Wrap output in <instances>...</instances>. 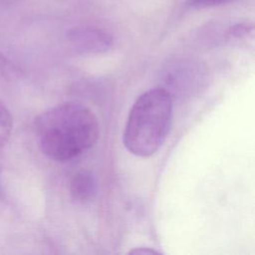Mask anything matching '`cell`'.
I'll use <instances>...</instances> for the list:
<instances>
[{
	"mask_svg": "<svg viewBox=\"0 0 255 255\" xmlns=\"http://www.w3.org/2000/svg\"><path fill=\"white\" fill-rule=\"evenodd\" d=\"M35 132L43 153L53 160L64 162L95 145L100 135V125L88 107L64 103L36 118Z\"/></svg>",
	"mask_w": 255,
	"mask_h": 255,
	"instance_id": "6da1fadb",
	"label": "cell"
},
{
	"mask_svg": "<svg viewBox=\"0 0 255 255\" xmlns=\"http://www.w3.org/2000/svg\"><path fill=\"white\" fill-rule=\"evenodd\" d=\"M172 122V97L163 88L143 93L133 104L125 127L126 148L137 156H150L166 139Z\"/></svg>",
	"mask_w": 255,
	"mask_h": 255,
	"instance_id": "7a4b0ae2",
	"label": "cell"
},
{
	"mask_svg": "<svg viewBox=\"0 0 255 255\" xmlns=\"http://www.w3.org/2000/svg\"><path fill=\"white\" fill-rule=\"evenodd\" d=\"M205 69L198 61L188 58L168 62L161 75L162 86L171 97H184L196 92L204 81Z\"/></svg>",
	"mask_w": 255,
	"mask_h": 255,
	"instance_id": "3957f363",
	"label": "cell"
},
{
	"mask_svg": "<svg viewBox=\"0 0 255 255\" xmlns=\"http://www.w3.org/2000/svg\"><path fill=\"white\" fill-rule=\"evenodd\" d=\"M69 43L80 53L98 54L110 50L113 37L107 31L92 26H77L68 30Z\"/></svg>",
	"mask_w": 255,
	"mask_h": 255,
	"instance_id": "277c9868",
	"label": "cell"
},
{
	"mask_svg": "<svg viewBox=\"0 0 255 255\" xmlns=\"http://www.w3.org/2000/svg\"><path fill=\"white\" fill-rule=\"evenodd\" d=\"M98 190L97 178L87 170L77 172L70 182V195L74 202L87 204L92 201Z\"/></svg>",
	"mask_w": 255,
	"mask_h": 255,
	"instance_id": "5b68a950",
	"label": "cell"
},
{
	"mask_svg": "<svg viewBox=\"0 0 255 255\" xmlns=\"http://www.w3.org/2000/svg\"><path fill=\"white\" fill-rule=\"evenodd\" d=\"M13 128L12 117L7 108L0 103V148L8 141Z\"/></svg>",
	"mask_w": 255,
	"mask_h": 255,
	"instance_id": "8992f818",
	"label": "cell"
},
{
	"mask_svg": "<svg viewBox=\"0 0 255 255\" xmlns=\"http://www.w3.org/2000/svg\"><path fill=\"white\" fill-rule=\"evenodd\" d=\"M237 0H187V5L192 8H207L227 4Z\"/></svg>",
	"mask_w": 255,
	"mask_h": 255,
	"instance_id": "52a82bcc",
	"label": "cell"
},
{
	"mask_svg": "<svg viewBox=\"0 0 255 255\" xmlns=\"http://www.w3.org/2000/svg\"><path fill=\"white\" fill-rule=\"evenodd\" d=\"M251 30V28L248 27V25H244V24H237L235 26H233L230 29V33L235 36V37H239L242 35H245L248 33V31Z\"/></svg>",
	"mask_w": 255,
	"mask_h": 255,
	"instance_id": "ba28073f",
	"label": "cell"
},
{
	"mask_svg": "<svg viewBox=\"0 0 255 255\" xmlns=\"http://www.w3.org/2000/svg\"><path fill=\"white\" fill-rule=\"evenodd\" d=\"M129 254H159L158 251H155L153 249L149 248H134L128 252Z\"/></svg>",
	"mask_w": 255,
	"mask_h": 255,
	"instance_id": "9c48e42d",
	"label": "cell"
},
{
	"mask_svg": "<svg viewBox=\"0 0 255 255\" xmlns=\"http://www.w3.org/2000/svg\"><path fill=\"white\" fill-rule=\"evenodd\" d=\"M7 70V62L5 60V58L0 55V75L4 74V72H6Z\"/></svg>",
	"mask_w": 255,
	"mask_h": 255,
	"instance_id": "30bf717a",
	"label": "cell"
},
{
	"mask_svg": "<svg viewBox=\"0 0 255 255\" xmlns=\"http://www.w3.org/2000/svg\"><path fill=\"white\" fill-rule=\"evenodd\" d=\"M19 0H0V4H3V5H10V4H13L15 2H18Z\"/></svg>",
	"mask_w": 255,
	"mask_h": 255,
	"instance_id": "8fae6325",
	"label": "cell"
}]
</instances>
